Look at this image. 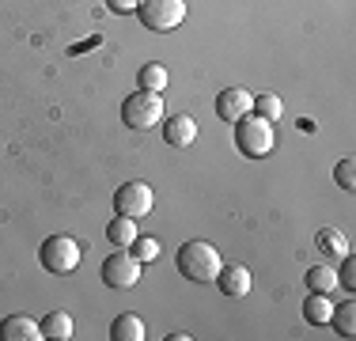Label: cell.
I'll list each match as a JSON object with an SVG mask.
<instances>
[{
    "instance_id": "1",
    "label": "cell",
    "mask_w": 356,
    "mask_h": 341,
    "mask_svg": "<svg viewBox=\"0 0 356 341\" xmlns=\"http://www.w3.org/2000/svg\"><path fill=\"white\" fill-rule=\"evenodd\" d=\"M175 262H178V273H182L186 280H193V285H213L216 273L224 269L220 251L209 239H190V243H182Z\"/></svg>"
},
{
    "instance_id": "2",
    "label": "cell",
    "mask_w": 356,
    "mask_h": 341,
    "mask_svg": "<svg viewBox=\"0 0 356 341\" xmlns=\"http://www.w3.org/2000/svg\"><path fill=\"white\" fill-rule=\"evenodd\" d=\"M83 251L80 243H76L72 235H49L46 243L38 246V262L46 273H57V277H65V273H76V266H80Z\"/></svg>"
},
{
    "instance_id": "3",
    "label": "cell",
    "mask_w": 356,
    "mask_h": 341,
    "mask_svg": "<svg viewBox=\"0 0 356 341\" xmlns=\"http://www.w3.org/2000/svg\"><path fill=\"white\" fill-rule=\"evenodd\" d=\"M122 122L137 133L159 125L163 122V95H159V91H133V95L122 102Z\"/></svg>"
},
{
    "instance_id": "4",
    "label": "cell",
    "mask_w": 356,
    "mask_h": 341,
    "mask_svg": "<svg viewBox=\"0 0 356 341\" xmlns=\"http://www.w3.org/2000/svg\"><path fill=\"white\" fill-rule=\"evenodd\" d=\"M235 144H239V152L250 159L269 156V152H273V122H266V118H258V114H247L243 122H235Z\"/></svg>"
},
{
    "instance_id": "5",
    "label": "cell",
    "mask_w": 356,
    "mask_h": 341,
    "mask_svg": "<svg viewBox=\"0 0 356 341\" xmlns=\"http://www.w3.org/2000/svg\"><path fill=\"white\" fill-rule=\"evenodd\" d=\"M137 15L148 31H175L186 19V0H140Z\"/></svg>"
},
{
    "instance_id": "6",
    "label": "cell",
    "mask_w": 356,
    "mask_h": 341,
    "mask_svg": "<svg viewBox=\"0 0 356 341\" xmlns=\"http://www.w3.org/2000/svg\"><path fill=\"white\" fill-rule=\"evenodd\" d=\"M114 209L122 212V216H152V209H156V193H152L148 182H140V178H133V182H125L122 190L114 193Z\"/></svg>"
},
{
    "instance_id": "7",
    "label": "cell",
    "mask_w": 356,
    "mask_h": 341,
    "mask_svg": "<svg viewBox=\"0 0 356 341\" xmlns=\"http://www.w3.org/2000/svg\"><path fill=\"white\" fill-rule=\"evenodd\" d=\"M103 280L110 288H133L140 280V262L133 258L125 246H118V251L103 262Z\"/></svg>"
},
{
    "instance_id": "8",
    "label": "cell",
    "mask_w": 356,
    "mask_h": 341,
    "mask_svg": "<svg viewBox=\"0 0 356 341\" xmlns=\"http://www.w3.org/2000/svg\"><path fill=\"white\" fill-rule=\"evenodd\" d=\"M247 114H254V95L247 88H224L216 95V118L220 122H243Z\"/></svg>"
},
{
    "instance_id": "9",
    "label": "cell",
    "mask_w": 356,
    "mask_h": 341,
    "mask_svg": "<svg viewBox=\"0 0 356 341\" xmlns=\"http://www.w3.org/2000/svg\"><path fill=\"white\" fill-rule=\"evenodd\" d=\"M163 141L171 144V148H190L193 141H197V122H193L190 114H175L163 122Z\"/></svg>"
},
{
    "instance_id": "10",
    "label": "cell",
    "mask_w": 356,
    "mask_h": 341,
    "mask_svg": "<svg viewBox=\"0 0 356 341\" xmlns=\"http://www.w3.org/2000/svg\"><path fill=\"white\" fill-rule=\"evenodd\" d=\"M0 341H42V326L31 315H8L0 322Z\"/></svg>"
},
{
    "instance_id": "11",
    "label": "cell",
    "mask_w": 356,
    "mask_h": 341,
    "mask_svg": "<svg viewBox=\"0 0 356 341\" xmlns=\"http://www.w3.org/2000/svg\"><path fill=\"white\" fill-rule=\"evenodd\" d=\"M216 285L224 296H232V300H243V296L250 292V269L247 266H224L216 273Z\"/></svg>"
},
{
    "instance_id": "12",
    "label": "cell",
    "mask_w": 356,
    "mask_h": 341,
    "mask_svg": "<svg viewBox=\"0 0 356 341\" xmlns=\"http://www.w3.org/2000/svg\"><path fill=\"white\" fill-rule=\"evenodd\" d=\"M144 334H148V330H144V319L140 315H118L114 322H110V338L114 341H144Z\"/></svg>"
},
{
    "instance_id": "13",
    "label": "cell",
    "mask_w": 356,
    "mask_h": 341,
    "mask_svg": "<svg viewBox=\"0 0 356 341\" xmlns=\"http://www.w3.org/2000/svg\"><path fill=\"white\" fill-rule=\"evenodd\" d=\"M330 311H334V300H330L326 292H307V300H303V319H307L311 326H326Z\"/></svg>"
},
{
    "instance_id": "14",
    "label": "cell",
    "mask_w": 356,
    "mask_h": 341,
    "mask_svg": "<svg viewBox=\"0 0 356 341\" xmlns=\"http://www.w3.org/2000/svg\"><path fill=\"white\" fill-rule=\"evenodd\" d=\"M42 326V338H49V341H69L72 338V315L69 311H49L46 319L38 322Z\"/></svg>"
},
{
    "instance_id": "15",
    "label": "cell",
    "mask_w": 356,
    "mask_h": 341,
    "mask_svg": "<svg viewBox=\"0 0 356 341\" xmlns=\"http://www.w3.org/2000/svg\"><path fill=\"white\" fill-rule=\"evenodd\" d=\"M106 239H110V243H118V246H129L133 239H137V220L118 212V216L106 224Z\"/></svg>"
},
{
    "instance_id": "16",
    "label": "cell",
    "mask_w": 356,
    "mask_h": 341,
    "mask_svg": "<svg viewBox=\"0 0 356 341\" xmlns=\"http://www.w3.org/2000/svg\"><path fill=\"white\" fill-rule=\"evenodd\" d=\"M330 322H334V330L341 338H353L356 334V303L345 300V303H334V311H330Z\"/></svg>"
},
{
    "instance_id": "17",
    "label": "cell",
    "mask_w": 356,
    "mask_h": 341,
    "mask_svg": "<svg viewBox=\"0 0 356 341\" xmlns=\"http://www.w3.org/2000/svg\"><path fill=\"white\" fill-rule=\"evenodd\" d=\"M303 280H307V292H326V296H334V288H337V273L330 269V266L307 269V273H303Z\"/></svg>"
},
{
    "instance_id": "18",
    "label": "cell",
    "mask_w": 356,
    "mask_h": 341,
    "mask_svg": "<svg viewBox=\"0 0 356 341\" xmlns=\"http://www.w3.org/2000/svg\"><path fill=\"white\" fill-rule=\"evenodd\" d=\"M137 80H140V91H159V95H163V91H167V80H171V76H167L163 65H144Z\"/></svg>"
},
{
    "instance_id": "19",
    "label": "cell",
    "mask_w": 356,
    "mask_h": 341,
    "mask_svg": "<svg viewBox=\"0 0 356 341\" xmlns=\"http://www.w3.org/2000/svg\"><path fill=\"white\" fill-rule=\"evenodd\" d=\"M125 251H129L133 258L140 262V266H148V262H156V258H159V239H152V235H137L129 246H125Z\"/></svg>"
},
{
    "instance_id": "20",
    "label": "cell",
    "mask_w": 356,
    "mask_h": 341,
    "mask_svg": "<svg viewBox=\"0 0 356 341\" xmlns=\"http://www.w3.org/2000/svg\"><path fill=\"white\" fill-rule=\"evenodd\" d=\"M254 114L266 118V122H281L284 114V102L273 95V91H266V95H254Z\"/></svg>"
},
{
    "instance_id": "21",
    "label": "cell",
    "mask_w": 356,
    "mask_h": 341,
    "mask_svg": "<svg viewBox=\"0 0 356 341\" xmlns=\"http://www.w3.org/2000/svg\"><path fill=\"white\" fill-rule=\"evenodd\" d=\"M315 243H318L322 254H345L349 251V243H345V235L337 232V228H322V232L315 235Z\"/></svg>"
},
{
    "instance_id": "22",
    "label": "cell",
    "mask_w": 356,
    "mask_h": 341,
    "mask_svg": "<svg viewBox=\"0 0 356 341\" xmlns=\"http://www.w3.org/2000/svg\"><path fill=\"white\" fill-rule=\"evenodd\" d=\"M337 285H345L349 292H356V258L349 251H345V262H341V269H337Z\"/></svg>"
},
{
    "instance_id": "23",
    "label": "cell",
    "mask_w": 356,
    "mask_h": 341,
    "mask_svg": "<svg viewBox=\"0 0 356 341\" xmlns=\"http://www.w3.org/2000/svg\"><path fill=\"white\" fill-rule=\"evenodd\" d=\"M334 178H337L341 190H353V186H356V164H353V159H341V164L334 167Z\"/></svg>"
},
{
    "instance_id": "24",
    "label": "cell",
    "mask_w": 356,
    "mask_h": 341,
    "mask_svg": "<svg viewBox=\"0 0 356 341\" xmlns=\"http://www.w3.org/2000/svg\"><path fill=\"white\" fill-rule=\"evenodd\" d=\"M106 8H110V12H118V15H125V12H137L140 0H106Z\"/></svg>"
}]
</instances>
